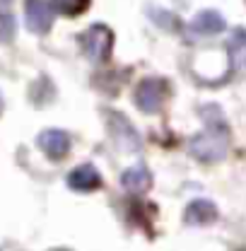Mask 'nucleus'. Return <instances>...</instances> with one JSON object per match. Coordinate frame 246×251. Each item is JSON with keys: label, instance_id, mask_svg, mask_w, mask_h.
Masks as SVG:
<instances>
[{"label": "nucleus", "instance_id": "11", "mask_svg": "<svg viewBox=\"0 0 246 251\" xmlns=\"http://www.w3.org/2000/svg\"><path fill=\"white\" fill-rule=\"evenodd\" d=\"M92 0H51L53 10H58L61 15H68V17H75V15H82L87 7H90Z\"/></svg>", "mask_w": 246, "mask_h": 251}, {"label": "nucleus", "instance_id": "1", "mask_svg": "<svg viewBox=\"0 0 246 251\" xmlns=\"http://www.w3.org/2000/svg\"><path fill=\"white\" fill-rule=\"evenodd\" d=\"M191 155L200 162H220L227 157V150H229V133L222 121L217 124H210L203 133H198L191 145H188Z\"/></svg>", "mask_w": 246, "mask_h": 251}, {"label": "nucleus", "instance_id": "7", "mask_svg": "<svg viewBox=\"0 0 246 251\" xmlns=\"http://www.w3.org/2000/svg\"><path fill=\"white\" fill-rule=\"evenodd\" d=\"M222 29H224V20L215 10H203L191 25V31L198 36H213V34H220Z\"/></svg>", "mask_w": 246, "mask_h": 251}, {"label": "nucleus", "instance_id": "14", "mask_svg": "<svg viewBox=\"0 0 246 251\" xmlns=\"http://www.w3.org/2000/svg\"><path fill=\"white\" fill-rule=\"evenodd\" d=\"M0 2H10V0H0Z\"/></svg>", "mask_w": 246, "mask_h": 251}, {"label": "nucleus", "instance_id": "8", "mask_svg": "<svg viewBox=\"0 0 246 251\" xmlns=\"http://www.w3.org/2000/svg\"><path fill=\"white\" fill-rule=\"evenodd\" d=\"M217 220V208L213 201H193L186 208V222L188 225H210Z\"/></svg>", "mask_w": 246, "mask_h": 251}, {"label": "nucleus", "instance_id": "10", "mask_svg": "<svg viewBox=\"0 0 246 251\" xmlns=\"http://www.w3.org/2000/svg\"><path fill=\"white\" fill-rule=\"evenodd\" d=\"M150 181H152V176L143 164H138V167H133L123 174V186L133 193H143L145 188H150Z\"/></svg>", "mask_w": 246, "mask_h": 251}, {"label": "nucleus", "instance_id": "13", "mask_svg": "<svg viewBox=\"0 0 246 251\" xmlns=\"http://www.w3.org/2000/svg\"><path fill=\"white\" fill-rule=\"evenodd\" d=\"M0 114H2V97H0Z\"/></svg>", "mask_w": 246, "mask_h": 251}, {"label": "nucleus", "instance_id": "12", "mask_svg": "<svg viewBox=\"0 0 246 251\" xmlns=\"http://www.w3.org/2000/svg\"><path fill=\"white\" fill-rule=\"evenodd\" d=\"M12 36H15V20L0 12V41H10Z\"/></svg>", "mask_w": 246, "mask_h": 251}, {"label": "nucleus", "instance_id": "5", "mask_svg": "<svg viewBox=\"0 0 246 251\" xmlns=\"http://www.w3.org/2000/svg\"><path fill=\"white\" fill-rule=\"evenodd\" d=\"M36 143H39L41 152L49 157V159H63V157L70 152V135L65 130H58V128L44 130Z\"/></svg>", "mask_w": 246, "mask_h": 251}, {"label": "nucleus", "instance_id": "2", "mask_svg": "<svg viewBox=\"0 0 246 251\" xmlns=\"http://www.w3.org/2000/svg\"><path fill=\"white\" fill-rule=\"evenodd\" d=\"M80 46H82V53L90 61L94 63L106 61L109 53H111V46H114V34L104 25H92L90 29L80 36Z\"/></svg>", "mask_w": 246, "mask_h": 251}, {"label": "nucleus", "instance_id": "6", "mask_svg": "<svg viewBox=\"0 0 246 251\" xmlns=\"http://www.w3.org/2000/svg\"><path fill=\"white\" fill-rule=\"evenodd\" d=\"M68 186L73 191H80V193H90V191H97L101 186V176H99V172L94 169L92 164H80L77 169L70 172Z\"/></svg>", "mask_w": 246, "mask_h": 251}, {"label": "nucleus", "instance_id": "4", "mask_svg": "<svg viewBox=\"0 0 246 251\" xmlns=\"http://www.w3.org/2000/svg\"><path fill=\"white\" fill-rule=\"evenodd\" d=\"M27 27L36 34H46L53 25V5L46 0H27Z\"/></svg>", "mask_w": 246, "mask_h": 251}, {"label": "nucleus", "instance_id": "9", "mask_svg": "<svg viewBox=\"0 0 246 251\" xmlns=\"http://www.w3.org/2000/svg\"><path fill=\"white\" fill-rule=\"evenodd\" d=\"M227 51H229L234 70L246 73V29H237L232 34V39L227 41Z\"/></svg>", "mask_w": 246, "mask_h": 251}, {"label": "nucleus", "instance_id": "3", "mask_svg": "<svg viewBox=\"0 0 246 251\" xmlns=\"http://www.w3.org/2000/svg\"><path fill=\"white\" fill-rule=\"evenodd\" d=\"M167 99V82L159 77H148L135 90V104L145 114H157Z\"/></svg>", "mask_w": 246, "mask_h": 251}]
</instances>
